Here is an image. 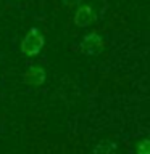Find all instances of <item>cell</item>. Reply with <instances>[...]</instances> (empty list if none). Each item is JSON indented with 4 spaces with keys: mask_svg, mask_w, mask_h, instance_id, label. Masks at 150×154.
Wrapping results in <instances>:
<instances>
[{
    "mask_svg": "<svg viewBox=\"0 0 150 154\" xmlns=\"http://www.w3.org/2000/svg\"><path fill=\"white\" fill-rule=\"evenodd\" d=\"M45 45L44 34L39 29H31L21 40V53L24 56H37Z\"/></svg>",
    "mask_w": 150,
    "mask_h": 154,
    "instance_id": "obj_1",
    "label": "cell"
},
{
    "mask_svg": "<svg viewBox=\"0 0 150 154\" xmlns=\"http://www.w3.org/2000/svg\"><path fill=\"white\" fill-rule=\"evenodd\" d=\"M105 47V40L99 32H90L82 38V42L77 45V50L84 55H99Z\"/></svg>",
    "mask_w": 150,
    "mask_h": 154,
    "instance_id": "obj_2",
    "label": "cell"
},
{
    "mask_svg": "<svg viewBox=\"0 0 150 154\" xmlns=\"http://www.w3.org/2000/svg\"><path fill=\"white\" fill-rule=\"evenodd\" d=\"M73 21H74V24H76L77 27H87V26H90V24L95 21V11H94V8H92L90 5H87V3H79V7H77V10H76Z\"/></svg>",
    "mask_w": 150,
    "mask_h": 154,
    "instance_id": "obj_3",
    "label": "cell"
},
{
    "mask_svg": "<svg viewBox=\"0 0 150 154\" xmlns=\"http://www.w3.org/2000/svg\"><path fill=\"white\" fill-rule=\"evenodd\" d=\"M45 77H47V72L42 66H31L26 72H24L23 80L26 82L28 85L39 87V85H42L44 82H45Z\"/></svg>",
    "mask_w": 150,
    "mask_h": 154,
    "instance_id": "obj_4",
    "label": "cell"
},
{
    "mask_svg": "<svg viewBox=\"0 0 150 154\" xmlns=\"http://www.w3.org/2000/svg\"><path fill=\"white\" fill-rule=\"evenodd\" d=\"M118 151V144L110 140H102L94 146V154H116Z\"/></svg>",
    "mask_w": 150,
    "mask_h": 154,
    "instance_id": "obj_5",
    "label": "cell"
},
{
    "mask_svg": "<svg viewBox=\"0 0 150 154\" xmlns=\"http://www.w3.org/2000/svg\"><path fill=\"white\" fill-rule=\"evenodd\" d=\"M135 154H150L148 138H142L137 144H135Z\"/></svg>",
    "mask_w": 150,
    "mask_h": 154,
    "instance_id": "obj_6",
    "label": "cell"
},
{
    "mask_svg": "<svg viewBox=\"0 0 150 154\" xmlns=\"http://www.w3.org/2000/svg\"><path fill=\"white\" fill-rule=\"evenodd\" d=\"M61 2L65 7H76V5H79L82 2V0H61Z\"/></svg>",
    "mask_w": 150,
    "mask_h": 154,
    "instance_id": "obj_7",
    "label": "cell"
}]
</instances>
